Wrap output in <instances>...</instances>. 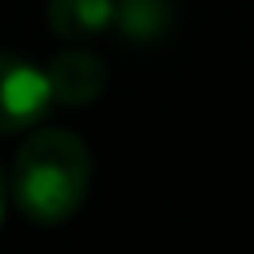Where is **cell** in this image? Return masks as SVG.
<instances>
[{
    "label": "cell",
    "mask_w": 254,
    "mask_h": 254,
    "mask_svg": "<svg viewBox=\"0 0 254 254\" xmlns=\"http://www.w3.org/2000/svg\"><path fill=\"white\" fill-rule=\"evenodd\" d=\"M48 87H52V99L64 103V107H87L103 95L107 87V67L95 52H83V48H71V52H60L52 56L48 64Z\"/></svg>",
    "instance_id": "3"
},
{
    "label": "cell",
    "mask_w": 254,
    "mask_h": 254,
    "mask_svg": "<svg viewBox=\"0 0 254 254\" xmlns=\"http://www.w3.org/2000/svg\"><path fill=\"white\" fill-rule=\"evenodd\" d=\"M91 187V155L79 135L44 127L12 159V198L36 226H56L79 210Z\"/></svg>",
    "instance_id": "1"
},
{
    "label": "cell",
    "mask_w": 254,
    "mask_h": 254,
    "mask_svg": "<svg viewBox=\"0 0 254 254\" xmlns=\"http://www.w3.org/2000/svg\"><path fill=\"white\" fill-rule=\"evenodd\" d=\"M175 24L171 0H115V24L127 44H159Z\"/></svg>",
    "instance_id": "5"
},
{
    "label": "cell",
    "mask_w": 254,
    "mask_h": 254,
    "mask_svg": "<svg viewBox=\"0 0 254 254\" xmlns=\"http://www.w3.org/2000/svg\"><path fill=\"white\" fill-rule=\"evenodd\" d=\"M48 71L28 64L16 52H0V135H16L40 123L52 107Z\"/></svg>",
    "instance_id": "2"
},
{
    "label": "cell",
    "mask_w": 254,
    "mask_h": 254,
    "mask_svg": "<svg viewBox=\"0 0 254 254\" xmlns=\"http://www.w3.org/2000/svg\"><path fill=\"white\" fill-rule=\"evenodd\" d=\"M48 24L64 40H95L115 24V0H48Z\"/></svg>",
    "instance_id": "4"
},
{
    "label": "cell",
    "mask_w": 254,
    "mask_h": 254,
    "mask_svg": "<svg viewBox=\"0 0 254 254\" xmlns=\"http://www.w3.org/2000/svg\"><path fill=\"white\" fill-rule=\"evenodd\" d=\"M4 194H8V183H4V171H0V218H4Z\"/></svg>",
    "instance_id": "6"
}]
</instances>
